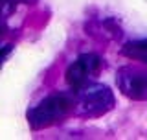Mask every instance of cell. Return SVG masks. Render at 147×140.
<instances>
[{"instance_id": "6da1fadb", "label": "cell", "mask_w": 147, "mask_h": 140, "mask_svg": "<svg viewBox=\"0 0 147 140\" xmlns=\"http://www.w3.org/2000/svg\"><path fill=\"white\" fill-rule=\"evenodd\" d=\"M68 116H76V96L74 90L55 92L46 96L28 111V124L33 131L52 127L64 122Z\"/></svg>"}, {"instance_id": "7a4b0ae2", "label": "cell", "mask_w": 147, "mask_h": 140, "mask_svg": "<svg viewBox=\"0 0 147 140\" xmlns=\"http://www.w3.org/2000/svg\"><path fill=\"white\" fill-rule=\"evenodd\" d=\"M76 96V116L81 118H98L114 109L116 98L107 85L86 83L79 88H72Z\"/></svg>"}, {"instance_id": "3957f363", "label": "cell", "mask_w": 147, "mask_h": 140, "mask_svg": "<svg viewBox=\"0 0 147 140\" xmlns=\"http://www.w3.org/2000/svg\"><path fill=\"white\" fill-rule=\"evenodd\" d=\"M103 68V59L98 54H81L76 61L68 65L66 68V83L72 88H79L86 83H92L99 76Z\"/></svg>"}, {"instance_id": "277c9868", "label": "cell", "mask_w": 147, "mask_h": 140, "mask_svg": "<svg viewBox=\"0 0 147 140\" xmlns=\"http://www.w3.org/2000/svg\"><path fill=\"white\" fill-rule=\"evenodd\" d=\"M118 88L132 101H147V72L136 67H123L116 76Z\"/></svg>"}, {"instance_id": "5b68a950", "label": "cell", "mask_w": 147, "mask_h": 140, "mask_svg": "<svg viewBox=\"0 0 147 140\" xmlns=\"http://www.w3.org/2000/svg\"><path fill=\"white\" fill-rule=\"evenodd\" d=\"M121 54L127 59L132 61H140L147 65V39H136V41H129L121 46Z\"/></svg>"}, {"instance_id": "8992f818", "label": "cell", "mask_w": 147, "mask_h": 140, "mask_svg": "<svg viewBox=\"0 0 147 140\" xmlns=\"http://www.w3.org/2000/svg\"><path fill=\"white\" fill-rule=\"evenodd\" d=\"M37 0H6V4H4V15H7L9 9L13 6H17V4H33Z\"/></svg>"}]
</instances>
